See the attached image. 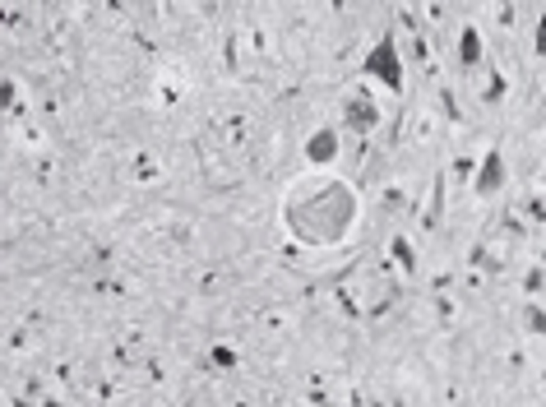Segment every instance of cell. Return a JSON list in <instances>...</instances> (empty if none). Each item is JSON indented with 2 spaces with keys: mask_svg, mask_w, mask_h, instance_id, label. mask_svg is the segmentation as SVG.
<instances>
[{
  "mask_svg": "<svg viewBox=\"0 0 546 407\" xmlns=\"http://www.w3.org/2000/svg\"><path fill=\"white\" fill-rule=\"evenodd\" d=\"M375 121H379V116H375V102H371V98H352V102H347V126L357 130V134L375 130Z\"/></svg>",
  "mask_w": 546,
  "mask_h": 407,
  "instance_id": "cell-5",
  "label": "cell"
},
{
  "mask_svg": "<svg viewBox=\"0 0 546 407\" xmlns=\"http://www.w3.org/2000/svg\"><path fill=\"white\" fill-rule=\"evenodd\" d=\"M477 195H495V190L505 185V158H501V149H491L486 158H482V172H477Z\"/></svg>",
  "mask_w": 546,
  "mask_h": 407,
  "instance_id": "cell-4",
  "label": "cell"
},
{
  "mask_svg": "<svg viewBox=\"0 0 546 407\" xmlns=\"http://www.w3.org/2000/svg\"><path fill=\"white\" fill-rule=\"evenodd\" d=\"M537 52H542V56H546V14H542V19H537Z\"/></svg>",
  "mask_w": 546,
  "mask_h": 407,
  "instance_id": "cell-9",
  "label": "cell"
},
{
  "mask_svg": "<svg viewBox=\"0 0 546 407\" xmlns=\"http://www.w3.org/2000/svg\"><path fill=\"white\" fill-rule=\"evenodd\" d=\"M362 75L379 79L389 93H403V56H398V37H375V46L362 56Z\"/></svg>",
  "mask_w": 546,
  "mask_h": 407,
  "instance_id": "cell-2",
  "label": "cell"
},
{
  "mask_svg": "<svg viewBox=\"0 0 546 407\" xmlns=\"http://www.w3.org/2000/svg\"><path fill=\"white\" fill-rule=\"evenodd\" d=\"M306 158H311V167H329L338 158V130H315L311 139H306Z\"/></svg>",
  "mask_w": 546,
  "mask_h": 407,
  "instance_id": "cell-3",
  "label": "cell"
},
{
  "mask_svg": "<svg viewBox=\"0 0 546 407\" xmlns=\"http://www.w3.org/2000/svg\"><path fill=\"white\" fill-rule=\"evenodd\" d=\"M357 218V190L338 176H306L282 199V223H288L306 246H338Z\"/></svg>",
  "mask_w": 546,
  "mask_h": 407,
  "instance_id": "cell-1",
  "label": "cell"
},
{
  "mask_svg": "<svg viewBox=\"0 0 546 407\" xmlns=\"http://www.w3.org/2000/svg\"><path fill=\"white\" fill-rule=\"evenodd\" d=\"M111 5H121V0H111Z\"/></svg>",
  "mask_w": 546,
  "mask_h": 407,
  "instance_id": "cell-10",
  "label": "cell"
},
{
  "mask_svg": "<svg viewBox=\"0 0 546 407\" xmlns=\"http://www.w3.org/2000/svg\"><path fill=\"white\" fill-rule=\"evenodd\" d=\"M459 56H463V65H477V61H482V37L472 33V28H463V42H459Z\"/></svg>",
  "mask_w": 546,
  "mask_h": 407,
  "instance_id": "cell-6",
  "label": "cell"
},
{
  "mask_svg": "<svg viewBox=\"0 0 546 407\" xmlns=\"http://www.w3.org/2000/svg\"><path fill=\"white\" fill-rule=\"evenodd\" d=\"M528 324H533L537 333H546V315H542V310H533V305H528Z\"/></svg>",
  "mask_w": 546,
  "mask_h": 407,
  "instance_id": "cell-8",
  "label": "cell"
},
{
  "mask_svg": "<svg viewBox=\"0 0 546 407\" xmlns=\"http://www.w3.org/2000/svg\"><path fill=\"white\" fill-rule=\"evenodd\" d=\"M394 259L403 269H412V250H408V241H394Z\"/></svg>",
  "mask_w": 546,
  "mask_h": 407,
  "instance_id": "cell-7",
  "label": "cell"
}]
</instances>
